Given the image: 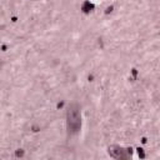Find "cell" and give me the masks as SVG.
<instances>
[{
    "instance_id": "obj_2",
    "label": "cell",
    "mask_w": 160,
    "mask_h": 160,
    "mask_svg": "<svg viewBox=\"0 0 160 160\" xmlns=\"http://www.w3.org/2000/svg\"><path fill=\"white\" fill-rule=\"evenodd\" d=\"M122 152L124 150H121L120 148H111V150L109 149V154L112 158H122Z\"/></svg>"
},
{
    "instance_id": "obj_1",
    "label": "cell",
    "mask_w": 160,
    "mask_h": 160,
    "mask_svg": "<svg viewBox=\"0 0 160 160\" xmlns=\"http://www.w3.org/2000/svg\"><path fill=\"white\" fill-rule=\"evenodd\" d=\"M81 126V115H80V108L78 104H71L68 110V129L69 132L74 134L78 132Z\"/></svg>"
}]
</instances>
